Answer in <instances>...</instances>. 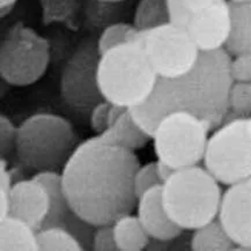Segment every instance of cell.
<instances>
[{
    "label": "cell",
    "instance_id": "1",
    "mask_svg": "<svg viewBox=\"0 0 251 251\" xmlns=\"http://www.w3.org/2000/svg\"><path fill=\"white\" fill-rule=\"evenodd\" d=\"M139 167L133 151L101 134L82 141L60 174L70 207L94 227L131 214L138 201L133 179Z\"/></svg>",
    "mask_w": 251,
    "mask_h": 251
},
{
    "label": "cell",
    "instance_id": "2",
    "mask_svg": "<svg viewBox=\"0 0 251 251\" xmlns=\"http://www.w3.org/2000/svg\"><path fill=\"white\" fill-rule=\"evenodd\" d=\"M230 60L226 49L201 52L186 75L176 79L159 78L146 102L128 108L132 118L152 139L161 120L175 111L197 116L214 131L224 123L228 110L233 83Z\"/></svg>",
    "mask_w": 251,
    "mask_h": 251
},
{
    "label": "cell",
    "instance_id": "3",
    "mask_svg": "<svg viewBox=\"0 0 251 251\" xmlns=\"http://www.w3.org/2000/svg\"><path fill=\"white\" fill-rule=\"evenodd\" d=\"M137 35L133 41L100 54L99 88L103 99L111 104L126 108L141 105L149 100L159 80Z\"/></svg>",
    "mask_w": 251,
    "mask_h": 251
},
{
    "label": "cell",
    "instance_id": "4",
    "mask_svg": "<svg viewBox=\"0 0 251 251\" xmlns=\"http://www.w3.org/2000/svg\"><path fill=\"white\" fill-rule=\"evenodd\" d=\"M205 167L175 170L162 184V201L170 219L183 230H196L218 219L223 189Z\"/></svg>",
    "mask_w": 251,
    "mask_h": 251
},
{
    "label": "cell",
    "instance_id": "5",
    "mask_svg": "<svg viewBox=\"0 0 251 251\" xmlns=\"http://www.w3.org/2000/svg\"><path fill=\"white\" fill-rule=\"evenodd\" d=\"M72 124L62 116L36 114L18 127L15 155L25 169L62 172L78 146Z\"/></svg>",
    "mask_w": 251,
    "mask_h": 251
},
{
    "label": "cell",
    "instance_id": "6",
    "mask_svg": "<svg viewBox=\"0 0 251 251\" xmlns=\"http://www.w3.org/2000/svg\"><path fill=\"white\" fill-rule=\"evenodd\" d=\"M210 125L186 111L163 117L154 133V150L160 161L174 169L197 166L204 160Z\"/></svg>",
    "mask_w": 251,
    "mask_h": 251
},
{
    "label": "cell",
    "instance_id": "7",
    "mask_svg": "<svg viewBox=\"0 0 251 251\" xmlns=\"http://www.w3.org/2000/svg\"><path fill=\"white\" fill-rule=\"evenodd\" d=\"M50 46L34 29L18 22L8 29L0 46V75L8 85H33L44 75Z\"/></svg>",
    "mask_w": 251,
    "mask_h": 251
},
{
    "label": "cell",
    "instance_id": "8",
    "mask_svg": "<svg viewBox=\"0 0 251 251\" xmlns=\"http://www.w3.org/2000/svg\"><path fill=\"white\" fill-rule=\"evenodd\" d=\"M204 167L224 185L251 177V137L247 118L225 122L208 138Z\"/></svg>",
    "mask_w": 251,
    "mask_h": 251
},
{
    "label": "cell",
    "instance_id": "9",
    "mask_svg": "<svg viewBox=\"0 0 251 251\" xmlns=\"http://www.w3.org/2000/svg\"><path fill=\"white\" fill-rule=\"evenodd\" d=\"M137 38L159 78L176 79L186 75L201 54L188 29L172 24L139 30Z\"/></svg>",
    "mask_w": 251,
    "mask_h": 251
},
{
    "label": "cell",
    "instance_id": "10",
    "mask_svg": "<svg viewBox=\"0 0 251 251\" xmlns=\"http://www.w3.org/2000/svg\"><path fill=\"white\" fill-rule=\"evenodd\" d=\"M98 43L85 41L78 47L64 67L60 94L64 101L79 112H88L104 101L99 88Z\"/></svg>",
    "mask_w": 251,
    "mask_h": 251
},
{
    "label": "cell",
    "instance_id": "11",
    "mask_svg": "<svg viewBox=\"0 0 251 251\" xmlns=\"http://www.w3.org/2000/svg\"><path fill=\"white\" fill-rule=\"evenodd\" d=\"M218 219L236 243L235 250H251V177L228 186Z\"/></svg>",
    "mask_w": 251,
    "mask_h": 251
},
{
    "label": "cell",
    "instance_id": "12",
    "mask_svg": "<svg viewBox=\"0 0 251 251\" xmlns=\"http://www.w3.org/2000/svg\"><path fill=\"white\" fill-rule=\"evenodd\" d=\"M186 29L201 52L225 49L231 30L229 0H215L208 7L192 13Z\"/></svg>",
    "mask_w": 251,
    "mask_h": 251
},
{
    "label": "cell",
    "instance_id": "13",
    "mask_svg": "<svg viewBox=\"0 0 251 251\" xmlns=\"http://www.w3.org/2000/svg\"><path fill=\"white\" fill-rule=\"evenodd\" d=\"M49 208L48 189L34 176L30 179H21L13 184L8 215L21 219L38 231L46 221Z\"/></svg>",
    "mask_w": 251,
    "mask_h": 251
},
{
    "label": "cell",
    "instance_id": "14",
    "mask_svg": "<svg viewBox=\"0 0 251 251\" xmlns=\"http://www.w3.org/2000/svg\"><path fill=\"white\" fill-rule=\"evenodd\" d=\"M138 218L151 239L173 241L181 236L183 229L167 213L162 201V185L154 186L138 199Z\"/></svg>",
    "mask_w": 251,
    "mask_h": 251
},
{
    "label": "cell",
    "instance_id": "15",
    "mask_svg": "<svg viewBox=\"0 0 251 251\" xmlns=\"http://www.w3.org/2000/svg\"><path fill=\"white\" fill-rule=\"evenodd\" d=\"M34 177L46 185L50 197L49 213H48V217L42 228L63 227L69 230L70 224L76 217V214L70 207L69 201H67L65 194H64L60 173H37L35 174Z\"/></svg>",
    "mask_w": 251,
    "mask_h": 251
},
{
    "label": "cell",
    "instance_id": "16",
    "mask_svg": "<svg viewBox=\"0 0 251 251\" xmlns=\"http://www.w3.org/2000/svg\"><path fill=\"white\" fill-rule=\"evenodd\" d=\"M0 250H40L37 231L24 220L12 215L0 219Z\"/></svg>",
    "mask_w": 251,
    "mask_h": 251
},
{
    "label": "cell",
    "instance_id": "17",
    "mask_svg": "<svg viewBox=\"0 0 251 251\" xmlns=\"http://www.w3.org/2000/svg\"><path fill=\"white\" fill-rule=\"evenodd\" d=\"M230 9L231 30L225 49L231 57L243 53L251 54V0L230 2Z\"/></svg>",
    "mask_w": 251,
    "mask_h": 251
},
{
    "label": "cell",
    "instance_id": "18",
    "mask_svg": "<svg viewBox=\"0 0 251 251\" xmlns=\"http://www.w3.org/2000/svg\"><path fill=\"white\" fill-rule=\"evenodd\" d=\"M101 136L112 144L131 151L143 149L152 139V137L149 136L134 122L128 109L120 120L109 127L107 131L103 132Z\"/></svg>",
    "mask_w": 251,
    "mask_h": 251
},
{
    "label": "cell",
    "instance_id": "19",
    "mask_svg": "<svg viewBox=\"0 0 251 251\" xmlns=\"http://www.w3.org/2000/svg\"><path fill=\"white\" fill-rule=\"evenodd\" d=\"M118 250L140 251L149 246L151 236L145 230L139 218L126 214L112 224Z\"/></svg>",
    "mask_w": 251,
    "mask_h": 251
},
{
    "label": "cell",
    "instance_id": "20",
    "mask_svg": "<svg viewBox=\"0 0 251 251\" xmlns=\"http://www.w3.org/2000/svg\"><path fill=\"white\" fill-rule=\"evenodd\" d=\"M191 239V249L195 251H228L236 249V243L225 229L219 219L198 229Z\"/></svg>",
    "mask_w": 251,
    "mask_h": 251
},
{
    "label": "cell",
    "instance_id": "21",
    "mask_svg": "<svg viewBox=\"0 0 251 251\" xmlns=\"http://www.w3.org/2000/svg\"><path fill=\"white\" fill-rule=\"evenodd\" d=\"M166 24H169L167 0H139L133 18V25L138 30H149Z\"/></svg>",
    "mask_w": 251,
    "mask_h": 251
},
{
    "label": "cell",
    "instance_id": "22",
    "mask_svg": "<svg viewBox=\"0 0 251 251\" xmlns=\"http://www.w3.org/2000/svg\"><path fill=\"white\" fill-rule=\"evenodd\" d=\"M41 251H80L85 247L70 230L63 227H47L37 231Z\"/></svg>",
    "mask_w": 251,
    "mask_h": 251
},
{
    "label": "cell",
    "instance_id": "23",
    "mask_svg": "<svg viewBox=\"0 0 251 251\" xmlns=\"http://www.w3.org/2000/svg\"><path fill=\"white\" fill-rule=\"evenodd\" d=\"M251 116V81H233L228 95V110L225 122L237 118H249Z\"/></svg>",
    "mask_w": 251,
    "mask_h": 251
},
{
    "label": "cell",
    "instance_id": "24",
    "mask_svg": "<svg viewBox=\"0 0 251 251\" xmlns=\"http://www.w3.org/2000/svg\"><path fill=\"white\" fill-rule=\"evenodd\" d=\"M137 33L138 29L133 25L120 22V24L108 25L102 31L99 40L96 41L100 54L107 52L112 48L121 46V44L126 43V42L133 41L136 38Z\"/></svg>",
    "mask_w": 251,
    "mask_h": 251
},
{
    "label": "cell",
    "instance_id": "25",
    "mask_svg": "<svg viewBox=\"0 0 251 251\" xmlns=\"http://www.w3.org/2000/svg\"><path fill=\"white\" fill-rule=\"evenodd\" d=\"M46 25L65 21L75 11V0H41Z\"/></svg>",
    "mask_w": 251,
    "mask_h": 251
},
{
    "label": "cell",
    "instance_id": "26",
    "mask_svg": "<svg viewBox=\"0 0 251 251\" xmlns=\"http://www.w3.org/2000/svg\"><path fill=\"white\" fill-rule=\"evenodd\" d=\"M133 185L138 199L150 189L157 185H162V181L160 179L156 170V162H151L143 167H139L136 175H134Z\"/></svg>",
    "mask_w": 251,
    "mask_h": 251
},
{
    "label": "cell",
    "instance_id": "27",
    "mask_svg": "<svg viewBox=\"0 0 251 251\" xmlns=\"http://www.w3.org/2000/svg\"><path fill=\"white\" fill-rule=\"evenodd\" d=\"M1 169H0V219H4L9 214V201L12 191V174L7 170L6 160L1 157Z\"/></svg>",
    "mask_w": 251,
    "mask_h": 251
},
{
    "label": "cell",
    "instance_id": "28",
    "mask_svg": "<svg viewBox=\"0 0 251 251\" xmlns=\"http://www.w3.org/2000/svg\"><path fill=\"white\" fill-rule=\"evenodd\" d=\"M92 249L96 251L118 250L112 225H103V226L95 227L94 234H93Z\"/></svg>",
    "mask_w": 251,
    "mask_h": 251
},
{
    "label": "cell",
    "instance_id": "29",
    "mask_svg": "<svg viewBox=\"0 0 251 251\" xmlns=\"http://www.w3.org/2000/svg\"><path fill=\"white\" fill-rule=\"evenodd\" d=\"M167 8H168L169 24L186 29L192 12L190 11L185 0H167Z\"/></svg>",
    "mask_w": 251,
    "mask_h": 251
},
{
    "label": "cell",
    "instance_id": "30",
    "mask_svg": "<svg viewBox=\"0 0 251 251\" xmlns=\"http://www.w3.org/2000/svg\"><path fill=\"white\" fill-rule=\"evenodd\" d=\"M230 75L235 82L251 81V54L243 53L231 57Z\"/></svg>",
    "mask_w": 251,
    "mask_h": 251
},
{
    "label": "cell",
    "instance_id": "31",
    "mask_svg": "<svg viewBox=\"0 0 251 251\" xmlns=\"http://www.w3.org/2000/svg\"><path fill=\"white\" fill-rule=\"evenodd\" d=\"M110 105L111 103L104 100V101L98 103L92 109L89 122H91L92 130L96 134H102L109 128V109H110Z\"/></svg>",
    "mask_w": 251,
    "mask_h": 251
},
{
    "label": "cell",
    "instance_id": "32",
    "mask_svg": "<svg viewBox=\"0 0 251 251\" xmlns=\"http://www.w3.org/2000/svg\"><path fill=\"white\" fill-rule=\"evenodd\" d=\"M0 127H1V157L5 159V156L15 152L18 128L4 115L0 117Z\"/></svg>",
    "mask_w": 251,
    "mask_h": 251
},
{
    "label": "cell",
    "instance_id": "33",
    "mask_svg": "<svg viewBox=\"0 0 251 251\" xmlns=\"http://www.w3.org/2000/svg\"><path fill=\"white\" fill-rule=\"evenodd\" d=\"M156 170H157V174H159L160 179L162 181V184H163V183H165L167 179H168L169 177L172 176L174 173H175L176 169H174L172 166L167 165V163L163 162V161L157 160L156 161Z\"/></svg>",
    "mask_w": 251,
    "mask_h": 251
},
{
    "label": "cell",
    "instance_id": "34",
    "mask_svg": "<svg viewBox=\"0 0 251 251\" xmlns=\"http://www.w3.org/2000/svg\"><path fill=\"white\" fill-rule=\"evenodd\" d=\"M127 109L128 108L122 107V105L118 104H111L110 109H109V127L112 126L116 122L120 120L122 116L127 111Z\"/></svg>",
    "mask_w": 251,
    "mask_h": 251
},
{
    "label": "cell",
    "instance_id": "35",
    "mask_svg": "<svg viewBox=\"0 0 251 251\" xmlns=\"http://www.w3.org/2000/svg\"><path fill=\"white\" fill-rule=\"evenodd\" d=\"M215 0H185L186 5H188V7L192 13L201 11V9L208 7Z\"/></svg>",
    "mask_w": 251,
    "mask_h": 251
},
{
    "label": "cell",
    "instance_id": "36",
    "mask_svg": "<svg viewBox=\"0 0 251 251\" xmlns=\"http://www.w3.org/2000/svg\"><path fill=\"white\" fill-rule=\"evenodd\" d=\"M17 1L18 0H0V9H1L2 18L5 17V14H7V13L11 11Z\"/></svg>",
    "mask_w": 251,
    "mask_h": 251
},
{
    "label": "cell",
    "instance_id": "37",
    "mask_svg": "<svg viewBox=\"0 0 251 251\" xmlns=\"http://www.w3.org/2000/svg\"><path fill=\"white\" fill-rule=\"evenodd\" d=\"M247 128H248V132H249V134L251 137V116L249 118H247Z\"/></svg>",
    "mask_w": 251,
    "mask_h": 251
},
{
    "label": "cell",
    "instance_id": "38",
    "mask_svg": "<svg viewBox=\"0 0 251 251\" xmlns=\"http://www.w3.org/2000/svg\"><path fill=\"white\" fill-rule=\"evenodd\" d=\"M98 1H101V2H121V1H124V0H98Z\"/></svg>",
    "mask_w": 251,
    "mask_h": 251
},
{
    "label": "cell",
    "instance_id": "39",
    "mask_svg": "<svg viewBox=\"0 0 251 251\" xmlns=\"http://www.w3.org/2000/svg\"><path fill=\"white\" fill-rule=\"evenodd\" d=\"M230 2H246V1H250V0H229Z\"/></svg>",
    "mask_w": 251,
    "mask_h": 251
}]
</instances>
